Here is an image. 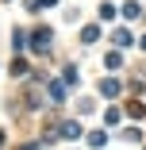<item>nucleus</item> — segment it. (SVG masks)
I'll return each instance as SVG.
<instances>
[{"label": "nucleus", "mask_w": 146, "mask_h": 150, "mask_svg": "<svg viewBox=\"0 0 146 150\" xmlns=\"http://www.w3.org/2000/svg\"><path fill=\"white\" fill-rule=\"evenodd\" d=\"M100 93H104V96H115V93H119V85H115V81H108V77H104V81H100Z\"/></svg>", "instance_id": "f257e3e1"}, {"label": "nucleus", "mask_w": 146, "mask_h": 150, "mask_svg": "<svg viewBox=\"0 0 146 150\" xmlns=\"http://www.w3.org/2000/svg\"><path fill=\"white\" fill-rule=\"evenodd\" d=\"M123 16H127V19H135V16H142V8H138V0H131V4H123Z\"/></svg>", "instance_id": "f03ea898"}, {"label": "nucleus", "mask_w": 146, "mask_h": 150, "mask_svg": "<svg viewBox=\"0 0 146 150\" xmlns=\"http://www.w3.org/2000/svg\"><path fill=\"white\" fill-rule=\"evenodd\" d=\"M62 135H66V139H77V135H81V123H62Z\"/></svg>", "instance_id": "7ed1b4c3"}, {"label": "nucleus", "mask_w": 146, "mask_h": 150, "mask_svg": "<svg viewBox=\"0 0 146 150\" xmlns=\"http://www.w3.org/2000/svg\"><path fill=\"white\" fill-rule=\"evenodd\" d=\"M50 96H54V104H62V100H66V88H62V85H50Z\"/></svg>", "instance_id": "20e7f679"}, {"label": "nucleus", "mask_w": 146, "mask_h": 150, "mask_svg": "<svg viewBox=\"0 0 146 150\" xmlns=\"http://www.w3.org/2000/svg\"><path fill=\"white\" fill-rule=\"evenodd\" d=\"M96 35H100L96 27H85V31H81V42H96Z\"/></svg>", "instance_id": "39448f33"}, {"label": "nucleus", "mask_w": 146, "mask_h": 150, "mask_svg": "<svg viewBox=\"0 0 146 150\" xmlns=\"http://www.w3.org/2000/svg\"><path fill=\"white\" fill-rule=\"evenodd\" d=\"M111 39H115V46H131V35H127V31H115Z\"/></svg>", "instance_id": "423d86ee"}, {"label": "nucleus", "mask_w": 146, "mask_h": 150, "mask_svg": "<svg viewBox=\"0 0 146 150\" xmlns=\"http://www.w3.org/2000/svg\"><path fill=\"white\" fill-rule=\"evenodd\" d=\"M115 16V4H100V19H111Z\"/></svg>", "instance_id": "0eeeda50"}, {"label": "nucleus", "mask_w": 146, "mask_h": 150, "mask_svg": "<svg viewBox=\"0 0 146 150\" xmlns=\"http://www.w3.org/2000/svg\"><path fill=\"white\" fill-rule=\"evenodd\" d=\"M23 42H27V35H23V31H16V35H12V46H16V50H23Z\"/></svg>", "instance_id": "6e6552de"}, {"label": "nucleus", "mask_w": 146, "mask_h": 150, "mask_svg": "<svg viewBox=\"0 0 146 150\" xmlns=\"http://www.w3.org/2000/svg\"><path fill=\"white\" fill-rule=\"evenodd\" d=\"M27 73V62H12V77H23Z\"/></svg>", "instance_id": "1a4fd4ad"}, {"label": "nucleus", "mask_w": 146, "mask_h": 150, "mask_svg": "<svg viewBox=\"0 0 146 150\" xmlns=\"http://www.w3.org/2000/svg\"><path fill=\"white\" fill-rule=\"evenodd\" d=\"M142 50H146V39H142Z\"/></svg>", "instance_id": "9d476101"}, {"label": "nucleus", "mask_w": 146, "mask_h": 150, "mask_svg": "<svg viewBox=\"0 0 146 150\" xmlns=\"http://www.w3.org/2000/svg\"><path fill=\"white\" fill-rule=\"evenodd\" d=\"M0 142H4V135H0Z\"/></svg>", "instance_id": "9b49d317"}]
</instances>
